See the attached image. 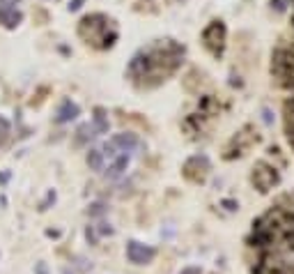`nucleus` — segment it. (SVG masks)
I'll list each match as a JSON object with an SVG mask.
<instances>
[{"instance_id":"nucleus-1","label":"nucleus","mask_w":294,"mask_h":274,"mask_svg":"<svg viewBox=\"0 0 294 274\" xmlns=\"http://www.w3.org/2000/svg\"><path fill=\"white\" fill-rule=\"evenodd\" d=\"M248 249L255 274H294V192L253 221Z\"/></svg>"},{"instance_id":"nucleus-2","label":"nucleus","mask_w":294,"mask_h":274,"mask_svg":"<svg viewBox=\"0 0 294 274\" xmlns=\"http://www.w3.org/2000/svg\"><path fill=\"white\" fill-rule=\"evenodd\" d=\"M184 46H180L175 39H159L157 44L140 49L129 62V76L136 83L152 88L177 71L184 58Z\"/></svg>"},{"instance_id":"nucleus-3","label":"nucleus","mask_w":294,"mask_h":274,"mask_svg":"<svg viewBox=\"0 0 294 274\" xmlns=\"http://www.w3.org/2000/svg\"><path fill=\"white\" fill-rule=\"evenodd\" d=\"M81 37L85 39L87 44L97 46V49H108V46L115 44L117 39V30H115L113 21L104 14H90L81 21V28H78Z\"/></svg>"},{"instance_id":"nucleus-4","label":"nucleus","mask_w":294,"mask_h":274,"mask_svg":"<svg viewBox=\"0 0 294 274\" xmlns=\"http://www.w3.org/2000/svg\"><path fill=\"white\" fill-rule=\"evenodd\" d=\"M271 76L278 85L294 88V46H278L271 53Z\"/></svg>"},{"instance_id":"nucleus-5","label":"nucleus","mask_w":294,"mask_h":274,"mask_svg":"<svg viewBox=\"0 0 294 274\" xmlns=\"http://www.w3.org/2000/svg\"><path fill=\"white\" fill-rule=\"evenodd\" d=\"M251 182H253V187H255L257 192L267 194L280 182V177H278V170L273 168V166H269L267 161H257V164L253 166Z\"/></svg>"},{"instance_id":"nucleus-6","label":"nucleus","mask_w":294,"mask_h":274,"mask_svg":"<svg viewBox=\"0 0 294 274\" xmlns=\"http://www.w3.org/2000/svg\"><path fill=\"white\" fill-rule=\"evenodd\" d=\"M225 35H228V30H225V23L223 21H212L205 30H202V42H205V46H207L209 51H212V55H223V49H225Z\"/></svg>"},{"instance_id":"nucleus-7","label":"nucleus","mask_w":294,"mask_h":274,"mask_svg":"<svg viewBox=\"0 0 294 274\" xmlns=\"http://www.w3.org/2000/svg\"><path fill=\"white\" fill-rule=\"evenodd\" d=\"M209 168H212V164H209L207 157H205V154H196V157H191L184 164V175L193 182H202L207 177Z\"/></svg>"},{"instance_id":"nucleus-8","label":"nucleus","mask_w":294,"mask_h":274,"mask_svg":"<svg viewBox=\"0 0 294 274\" xmlns=\"http://www.w3.org/2000/svg\"><path fill=\"white\" fill-rule=\"evenodd\" d=\"M154 256H157V251H154L152 247H145V244H140V242H136V240H131L129 244H126V258H129L133 265L152 263Z\"/></svg>"},{"instance_id":"nucleus-9","label":"nucleus","mask_w":294,"mask_h":274,"mask_svg":"<svg viewBox=\"0 0 294 274\" xmlns=\"http://www.w3.org/2000/svg\"><path fill=\"white\" fill-rule=\"evenodd\" d=\"M115 145V148L120 150V152H133V150L138 148V136L131 132H122V134H115L113 141H110Z\"/></svg>"},{"instance_id":"nucleus-10","label":"nucleus","mask_w":294,"mask_h":274,"mask_svg":"<svg viewBox=\"0 0 294 274\" xmlns=\"http://www.w3.org/2000/svg\"><path fill=\"white\" fill-rule=\"evenodd\" d=\"M21 21H23V14L17 10V7H10V5H5V3L0 5V23H3L5 28L12 30V28H17Z\"/></svg>"},{"instance_id":"nucleus-11","label":"nucleus","mask_w":294,"mask_h":274,"mask_svg":"<svg viewBox=\"0 0 294 274\" xmlns=\"http://www.w3.org/2000/svg\"><path fill=\"white\" fill-rule=\"evenodd\" d=\"M283 120H285V134H287V141L294 150V97L287 99L283 104Z\"/></svg>"},{"instance_id":"nucleus-12","label":"nucleus","mask_w":294,"mask_h":274,"mask_svg":"<svg viewBox=\"0 0 294 274\" xmlns=\"http://www.w3.org/2000/svg\"><path fill=\"white\" fill-rule=\"evenodd\" d=\"M81 113V109H78V104H74L71 99H65L60 104V109H58V113H55V120L60 122V125H65V122H71L76 115Z\"/></svg>"},{"instance_id":"nucleus-13","label":"nucleus","mask_w":294,"mask_h":274,"mask_svg":"<svg viewBox=\"0 0 294 274\" xmlns=\"http://www.w3.org/2000/svg\"><path fill=\"white\" fill-rule=\"evenodd\" d=\"M126 166H129V154H117V157L110 161L108 170H106V175H108L110 180H115V177H120L122 173H124Z\"/></svg>"},{"instance_id":"nucleus-14","label":"nucleus","mask_w":294,"mask_h":274,"mask_svg":"<svg viewBox=\"0 0 294 274\" xmlns=\"http://www.w3.org/2000/svg\"><path fill=\"white\" fill-rule=\"evenodd\" d=\"M85 159H87V166H90L92 170H104V161L106 159H104V154H101V150H97V148L90 150Z\"/></svg>"},{"instance_id":"nucleus-15","label":"nucleus","mask_w":294,"mask_h":274,"mask_svg":"<svg viewBox=\"0 0 294 274\" xmlns=\"http://www.w3.org/2000/svg\"><path fill=\"white\" fill-rule=\"evenodd\" d=\"M94 129H97V134L108 132V120H106V111L104 109H94Z\"/></svg>"},{"instance_id":"nucleus-16","label":"nucleus","mask_w":294,"mask_h":274,"mask_svg":"<svg viewBox=\"0 0 294 274\" xmlns=\"http://www.w3.org/2000/svg\"><path fill=\"white\" fill-rule=\"evenodd\" d=\"M78 136H76V141L78 143H85V141H90V138H94L97 136V129H94V125H90V122H85V125H81L78 127Z\"/></svg>"},{"instance_id":"nucleus-17","label":"nucleus","mask_w":294,"mask_h":274,"mask_svg":"<svg viewBox=\"0 0 294 274\" xmlns=\"http://www.w3.org/2000/svg\"><path fill=\"white\" fill-rule=\"evenodd\" d=\"M10 129H12V127H10V120L0 115V145H5V141L10 138Z\"/></svg>"},{"instance_id":"nucleus-18","label":"nucleus","mask_w":294,"mask_h":274,"mask_svg":"<svg viewBox=\"0 0 294 274\" xmlns=\"http://www.w3.org/2000/svg\"><path fill=\"white\" fill-rule=\"evenodd\" d=\"M101 154H104V159H110V161H113L115 159V157H117V148H115V145H113V143H104V148H101Z\"/></svg>"},{"instance_id":"nucleus-19","label":"nucleus","mask_w":294,"mask_h":274,"mask_svg":"<svg viewBox=\"0 0 294 274\" xmlns=\"http://www.w3.org/2000/svg\"><path fill=\"white\" fill-rule=\"evenodd\" d=\"M106 203H92L90 208H87V214L90 217H101V214H106Z\"/></svg>"},{"instance_id":"nucleus-20","label":"nucleus","mask_w":294,"mask_h":274,"mask_svg":"<svg viewBox=\"0 0 294 274\" xmlns=\"http://www.w3.org/2000/svg\"><path fill=\"white\" fill-rule=\"evenodd\" d=\"M287 5H289V0H271V7L276 12H285L287 10Z\"/></svg>"},{"instance_id":"nucleus-21","label":"nucleus","mask_w":294,"mask_h":274,"mask_svg":"<svg viewBox=\"0 0 294 274\" xmlns=\"http://www.w3.org/2000/svg\"><path fill=\"white\" fill-rule=\"evenodd\" d=\"M101 228H99V233L101 235H113V228H110V224H99Z\"/></svg>"},{"instance_id":"nucleus-22","label":"nucleus","mask_w":294,"mask_h":274,"mask_svg":"<svg viewBox=\"0 0 294 274\" xmlns=\"http://www.w3.org/2000/svg\"><path fill=\"white\" fill-rule=\"evenodd\" d=\"M180 274H202V269H200V267H193V265H191V267H184V269H182Z\"/></svg>"},{"instance_id":"nucleus-23","label":"nucleus","mask_w":294,"mask_h":274,"mask_svg":"<svg viewBox=\"0 0 294 274\" xmlns=\"http://www.w3.org/2000/svg\"><path fill=\"white\" fill-rule=\"evenodd\" d=\"M81 5H83V0H71V3H69V12H76Z\"/></svg>"},{"instance_id":"nucleus-24","label":"nucleus","mask_w":294,"mask_h":274,"mask_svg":"<svg viewBox=\"0 0 294 274\" xmlns=\"http://www.w3.org/2000/svg\"><path fill=\"white\" fill-rule=\"evenodd\" d=\"M223 205H225L228 210H237V208H239V205L234 203V201H223Z\"/></svg>"},{"instance_id":"nucleus-25","label":"nucleus","mask_w":294,"mask_h":274,"mask_svg":"<svg viewBox=\"0 0 294 274\" xmlns=\"http://www.w3.org/2000/svg\"><path fill=\"white\" fill-rule=\"evenodd\" d=\"M87 240L92 242V244L97 242V235H94V230H92V228H87Z\"/></svg>"}]
</instances>
